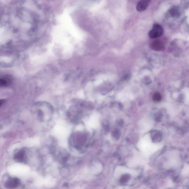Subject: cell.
Here are the masks:
<instances>
[{"label": "cell", "instance_id": "6da1fadb", "mask_svg": "<svg viewBox=\"0 0 189 189\" xmlns=\"http://www.w3.org/2000/svg\"><path fill=\"white\" fill-rule=\"evenodd\" d=\"M164 33L163 28L158 24H155L153 25L152 29L149 32L150 37L156 38L161 37Z\"/></svg>", "mask_w": 189, "mask_h": 189}, {"label": "cell", "instance_id": "7a4b0ae2", "mask_svg": "<svg viewBox=\"0 0 189 189\" xmlns=\"http://www.w3.org/2000/svg\"><path fill=\"white\" fill-rule=\"evenodd\" d=\"M129 173L133 176H136L138 174V173L136 170L129 169L125 167L118 166L115 170V175L116 177H118L123 174Z\"/></svg>", "mask_w": 189, "mask_h": 189}, {"label": "cell", "instance_id": "3957f363", "mask_svg": "<svg viewBox=\"0 0 189 189\" xmlns=\"http://www.w3.org/2000/svg\"><path fill=\"white\" fill-rule=\"evenodd\" d=\"M151 47L153 50L156 51H160L164 50V44L160 40H155L151 44Z\"/></svg>", "mask_w": 189, "mask_h": 189}, {"label": "cell", "instance_id": "277c9868", "mask_svg": "<svg viewBox=\"0 0 189 189\" xmlns=\"http://www.w3.org/2000/svg\"><path fill=\"white\" fill-rule=\"evenodd\" d=\"M150 1L141 0L138 2L136 9L139 11H142L146 10L150 3Z\"/></svg>", "mask_w": 189, "mask_h": 189}, {"label": "cell", "instance_id": "5b68a950", "mask_svg": "<svg viewBox=\"0 0 189 189\" xmlns=\"http://www.w3.org/2000/svg\"><path fill=\"white\" fill-rule=\"evenodd\" d=\"M102 167L101 164L99 163H96L92 166L91 169V171L92 173L94 174H98L101 172L102 170Z\"/></svg>", "mask_w": 189, "mask_h": 189}, {"label": "cell", "instance_id": "8992f818", "mask_svg": "<svg viewBox=\"0 0 189 189\" xmlns=\"http://www.w3.org/2000/svg\"><path fill=\"white\" fill-rule=\"evenodd\" d=\"M18 181L16 179H14L9 181L7 183V186L9 188H15L18 184Z\"/></svg>", "mask_w": 189, "mask_h": 189}, {"label": "cell", "instance_id": "52a82bcc", "mask_svg": "<svg viewBox=\"0 0 189 189\" xmlns=\"http://www.w3.org/2000/svg\"><path fill=\"white\" fill-rule=\"evenodd\" d=\"M45 185L48 187H52L54 185L55 183L54 179L51 177H48L44 181Z\"/></svg>", "mask_w": 189, "mask_h": 189}, {"label": "cell", "instance_id": "ba28073f", "mask_svg": "<svg viewBox=\"0 0 189 189\" xmlns=\"http://www.w3.org/2000/svg\"><path fill=\"white\" fill-rule=\"evenodd\" d=\"M170 13L173 17H177L180 15L179 9L176 7H173L170 10Z\"/></svg>", "mask_w": 189, "mask_h": 189}, {"label": "cell", "instance_id": "9c48e42d", "mask_svg": "<svg viewBox=\"0 0 189 189\" xmlns=\"http://www.w3.org/2000/svg\"><path fill=\"white\" fill-rule=\"evenodd\" d=\"M24 153L23 150H20L16 154L15 158L18 161H21L23 160L24 157Z\"/></svg>", "mask_w": 189, "mask_h": 189}, {"label": "cell", "instance_id": "30bf717a", "mask_svg": "<svg viewBox=\"0 0 189 189\" xmlns=\"http://www.w3.org/2000/svg\"><path fill=\"white\" fill-rule=\"evenodd\" d=\"M153 99L155 101L159 102L162 99V96L159 93H156L153 95Z\"/></svg>", "mask_w": 189, "mask_h": 189}, {"label": "cell", "instance_id": "8fae6325", "mask_svg": "<svg viewBox=\"0 0 189 189\" xmlns=\"http://www.w3.org/2000/svg\"><path fill=\"white\" fill-rule=\"evenodd\" d=\"M8 84L7 80L6 79H0V87L6 86Z\"/></svg>", "mask_w": 189, "mask_h": 189}, {"label": "cell", "instance_id": "7c38bea8", "mask_svg": "<svg viewBox=\"0 0 189 189\" xmlns=\"http://www.w3.org/2000/svg\"><path fill=\"white\" fill-rule=\"evenodd\" d=\"M183 174L184 175H188L189 173V165H186L184 167L183 169Z\"/></svg>", "mask_w": 189, "mask_h": 189}, {"label": "cell", "instance_id": "4fadbf2b", "mask_svg": "<svg viewBox=\"0 0 189 189\" xmlns=\"http://www.w3.org/2000/svg\"><path fill=\"white\" fill-rule=\"evenodd\" d=\"M4 102H5V100L4 99H0V106L4 103Z\"/></svg>", "mask_w": 189, "mask_h": 189}]
</instances>
